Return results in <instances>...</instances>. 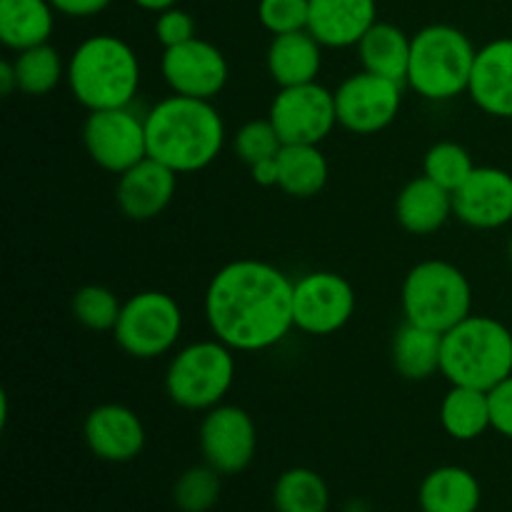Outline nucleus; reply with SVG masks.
Segmentation results:
<instances>
[{
    "label": "nucleus",
    "instance_id": "f257e3e1",
    "mask_svg": "<svg viewBox=\"0 0 512 512\" xmlns=\"http://www.w3.org/2000/svg\"><path fill=\"white\" fill-rule=\"evenodd\" d=\"M295 283L275 265L240 258L223 265L205 290V320L235 353H260L283 343L295 328Z\"/></svg>",
    "mask_w": 512,
    "mask_h": 512
},
{
    "label": "nucleus",
    "instance_id": "f03ea898",
    "mask_svg": "<svg viewBox=\"0 0 512 512\" xmlns=\"http://www.w3.org/2000/svg\"><path fill=\"white\" fill-rule=\"evenodd\" d=\"M148 158L178 175L205 170L225 145V123L213 100L168 95L145 113Z\"/></svg>",
    "mask_w": 512,
    "mask_h": 512
},
{
    "label": "nucleus",
    "instance_id": "7ed1b4c3",
    "mask_svg": "<svg viewBox=\"0 0 512 512\" xmlns=\"http://www.w3.org/2000/svg\"><path fill=\"white\" fill-rule=\"evenodd\" d=\"M65 80L88 113L130 108L140 90V60L118 35H90L70 55Z\"/></svg>",
    "mask_w": 512,
    "mask_h": 512
},
{
    "label": "nucleus",
    "instance_id": "20e7f679",
    "mask_svg": "<svg viewBox=\"0 0 512 512\" xmlns=\"http://www.w3.org/2000/svg\"><path fill=\"white\" fill-rule=\"evenodd\" d=\"M440 373L450 385L488 393L512 375V330L498 318L470 313L443 333Z\"/></svg>",
    "mask_w": 512,
    "mask_h": 512
},
{
    "label": "nucleus",
    "instance_id": "39448f33",
    "mask_svg": "<svg viewBox=\"0 0 512 512\" xmlns=\"http://www.w3.org/2000/svg\"><path fill=\"white\" fill-rule=\"evenodd\" d=\"M475 58L478 50L463 30L443 23L428 25L413 35L405 83L433 103L453 100L468 93Z\"/></svg>",
    "mask_w": 512,
    "mask_h": 512
},
{
    "label": "nucleus",
    "instance_id": "423d86ee",
    "mask_svg": "<svg viewBox=\"0 0 512 512\" xmlns=\"http://www.w3.org/2000/svg\"><path fill=\"white\" fill-rule=\"evenodd\" d=\"M400 305L408 323L448 333L473 308V288L458 265L448 260H423L405 275Z\"/></svg>",
    "mask_w": 512,
    "mask_h": 512
},
{
    "label": "nucleus",
    "instance_id": "0eeeda50",
    "mask_svg": "<svg viewBox=\"0 0 512 512\" xmlns=\"http://www.w3.org/2000/svg\"><path fill=\"white\" fill-rule=\"evenodd\" d=\"M235 380V350L218 338L198 340L173 355L165 370V393L183 410H213Z\"/></svg>",
    "mask_w": 512,
    "mask_h": 512
},
{
    "label": "nucleus",
    "instance_id": "6e6552de",
    "mask_svg": "<svg viewBox=\"0 0 512 512\" xmlns=\"http://www.w3.org/2000/svg\"><path fill=\"white\" fill-rule=\"evenodd\" d=\"M113 335L130 358L155 360L178 345L183 335V310L173 295L143 290L125 300Z\"/></svg>",
    "mask_w": 512,
    "mask_h": 512
},
{
    "label": "nucleus",
    "instance_id": "1a4fd4ad",
    "mask_svg": "<svg viewBox=\"0 0 512 512\" xmlns=\"http://www.w3.org/2000/svg\"><path fill=\"white\" fill-rule=\"evenodd\" d=\"M283 145H320L338 125L335 90L315 83L280 88L268 110Z\"/></svg>",
    "mask_w": 512,
    "mask_h": 512
},
{
    "label": "nucleus",
    "instance_id": "9d476101",
    "mask_svg": "<svg viewBox=\"0 0 512 512\" xmlns=\"http://www.w3.org/2000/svg\"><path fill=\"white\" fill-rule=\"evenodd\" d=\"M83 145L98 168L123 175L148 158L145 115L130 108L93 110L83 123Z\"/></svg>",
    "mask_w": 512,
    "mask_h": 512
},
{
    "label": "nucleus",
    "instance_id": "9b49d317",
    "mask_svg": "<svg viewBox=\"0 0 512 512\" xmlns=\"http://www.w3.org/2000/svg\"><path fill=\"white\" fill-rule=\"evenodd\" d=\"M400 105H403V83L368 70L348 75L335 88L338 125L355 135H375L385 130L400 115Z\"/></svg>",
    "mask_w": 512,
    "mask_h": 512
},
{
    "label": "nucleus",
    "instance_id": "f8f14e48",
    "mask_svg": "<svg viewBox=\"0 0 512 512\" xmlns=\"http://www.w3.org/2000/svg\"><path fill=\"white\" fill-rule=\"evenodd\" d=\"M355 290L348 278L333 270H315L295 280L293 318L305 335H333L350 323L355 313Z\"/></svg>",
    "mask_w": 512,
    "mask_h": 512
},
{
    "label": "nucleus",
    "instance_id": "ddd939ff",
    "mask_svg": "<svg viewBox=\"0 0 512 512\" xmlns=\"http://www.w3.org/2000/svg\"><path fill=\"white\" fill-rule=\"evenodd\" d=\"M160 73L175 95L200 100L218 98L230 78L223 50L203 38L165 48L160 55Z\"/></svg>",
    "mask_w": 512,
    "mask_h": 512
},
{
    "label": "nucleus",
    "instance_id": "4468645a",
    "mask_svg": "<svg viewBox=\"0 0 512 512\" xmlns=\"http://www.w3.org/2000/svg\"><path fill=\"white\" fill-rule=\"evenodd\" d=\"M200 450L220 475L243 473L258 450V428L248 410L225 403L208 410L200 423Z\"/></svg>",
    "mask_w": 512,
    "mask_h": 512
},
{
    "label": "nucleus",
    "instance_id": "2eb2a0df",
    "mask_svg": "<svg viewBox=\"0 0 512 512\" xmlns=\"http://www.w3.org/2000/svg\"><path fill=\"white\" fill-rule=\"evenodd\" d=\"M453 210L460 223L475 230H498L512 223V173L495 165H480L453 193Z\"/></svg>",
    "mask_w": 512,
    "mask_h": 512
},
{
    "label": "nucleus",
    "instance_id": "dca6fc26",
    "mask_svg": "<svg viewBox=\"0 0 512 512\" xmlns=\"http://www.w3.org/2000/svg\"><path fill=\"white\" fill-rule=\"evenodd\" d=\"M85 443L105 463H130L145 448V425L138 413L120 403H105L85 418Z\"/></svg>",
    "mask_w": 512,
    "mask_h": 512
},
{
    "label": "nucleus",
    "instance_id": "f3484780",
    "mask_svg": "<svg viewBox=\"0 0 512 512\" xmlns=\"http://www.w3.org/2000/svg\"><path fill=\"white\" fill-rule=\"evenodd\" d=\"M175 190H178V173L158 160L145 158L118 175L115 200L123 215L143 223L158 218L168 208L170 200L175 198Z\"/></svg>",
    "mask_w": 512,
    "mask_h": 512
},
{
    "label": "nucleus",
    "instance_id": "a211bd4d",
    "mask_svg": "<svg viewBox=\"0 0 512 512\" xmlns=\"http://www.w3.org/2000/svg\"><path fill=\"white\" fill-rule=\"evenodd\" d=\"M468 95L485 115L512 118V38L490 40L478 50Z\"/></svg>",
    "mask_w": 512,
    "mask_h": 512
},
{
    "label": "nucleus",
    "instance_id": "6ab92c4d",
    "mask_svg": "<svg viewBox=\"0 0 512 512\" xmlns=\"http://www.w3.org/2000/svg\"><path fill=\"white\" fill-rule=\"evenodd\" d=\"M375 23V0H310L308 30L323 48L358 45Z\"/></svg>",
    "mask_w": 512,
    "mask_h": 512
},
{
    "label": "nucleus",
    "instance_id": "aec40b11",
    "mask_svg": "<svg viewBox=\"0 0 512 512\" xmlns=\"http://www.w3.org/2000/svg\"><path fill=\"white\" fill-rule=\"evenodd\" d=\"M453 215V193L428 175L410 180L395 200V218L410 235L438 233Z\"/></svg>",
    "mask_w": 512,
    "mask_h": 512
},
{
    "label": "nucleus",
    "instance_id": "412c9836",
    "mask_svg": "<svg viewBox=\"0 0 512 512\" xmlns=\"http://www.w3.org/2000/svg\"><path fill=\"white\" fill-rule=\"evenodd\" d=\"M268 73L280 88L315 83L323 68V45L310 30L273 35L268 48Z\"/></svg>",
    "mask_w": 512,
    "mask_h": 512
},
{
    "label": "nucleus",
    "instance_id": "4be33fe9",
    "mask_svg": "<svg viewBox=\"0 0 512 512\" xmlns=\"http://www.w3.org/2000/svg\"><path fill=\"white\" fill-rule=\"evenodd\" d=\"M480 503V480L460 465L430 470L418 488L420 512H478Z\"/></svg>",
    "mask_w": 512,
    "mask_h": 512
},
{
    "label": "nucleus",
    "instance_id": "5701e85b",
    "mask_svg": "<svg viewBox=\"0 0 512 512\" xmlns=\"http://www.w3.org/2000/svg\"><path fill=\"white\" fill-rule=\"evenodd\" d=\"M55 28L50 0H0V40L5 48L28 50L48 43Z\"/></svg>",
    "mask_w": 512,
    "mask_h": 512
},
{
    "label": "nucleus",
    "instance_id": "b1692460",
    "mask_svg": "<svg viewBox=\"0 0 512 512\" xmlns=\"http://www.w3.org/2000/svg\"><path fill=\"white\" fill-rule=\"evenodd\" d=\"M355 48H358V58L363 70L383 75V78L395 80V83H405L408 80L413 38H408V33L403 28L378 20Z\"/></svg>",
    "mask_w": 512,
    "mask_h": 512
},
{
    "label": "nucleus",
    "instance_id": "393cba45",
    "mask_svg": "<svg viewBox=\"0 0 512 512\" xmlns=\"http://www.w3.org/2000/svg\"><path fill=\"white\" fill-rule=\"evenodd\" d=\"M440 355H443V333L420 328L408 320L395 330L390 358L405 380L433 378L435 373H440Z\"/></svg>",
    "mask_w": 512,
    "mask_h": 512
},
{
    "label": "nucleus",
    "instance_id": "a878e982",
    "mask_svg": "<svg viewBox=\"0 0 512 512\" xmlns=\"http://www.w3.org/2000/svg\"><path fill=\"white\" fill-rule=\"evenodd\" d=\"M330 165L320 145H283L278 153V188L290 198H313L328 185Z\"/></svg>",
    "mask_w": 512,
    "mask_h": 512
},
{
    "label": "nucleus",
    "instance_id": "bb28decb",
    "mask_svg": "<svg viewBox=\"0 0 512 512\" xmlns=\"http://www.w3.org/2000/svg\"><path fill=\"white\" fill-rule=\"evenodd\" d=\"M440 425L450 438L460 443L478 440L493 428L488 393L478 388H465V385H450L440 403Z\"/></svg>",
    "mask_w": 512,
    "mask_h": 512
},
{
    "label": "nucleus",
    "instance_id": "cd10ccee",
    "mask_svg": "<svg viewBox=\"0 0 512 512\" xmlns=\"http://www.w3.org/2000/svg\"><path fill=\"white\" fill-rule=\"evenodd\" d=\"M275 512H328V483L310 468H290L273 488Z\"/></svg>",
    "mask_w": 512,
    "mask_h": 512
},
{
    "label": "nucleus",
    "instance_id": "c85d7f7f",
    "mask_svg": "<svg viewBox=\"0 0 512 512\" xmlns=\"http://www.w3.org/2000/svg\"><path fill=\"white\" fill-rule=\"evenodd\" d=\"M15 78H18V90L30 98H43L53 93L65 78L68 65L63 63L58 50L50 43L35 45V48L20 50L13 60Z\"/></svg>",
    "mask_w": 512,
    "mask_h": 512
},
{
    "label": "nucleus",
    "instance_id": "c756f323",
    "mask_svg": "<svg viewBox=\"0 0 512 512\" xmlns=\"http://www.w3.org/2000/svg\"><path fill=\"white\" fill-rule=\"evenodd\" d=\"M475 168L478 165L473 163V155L468 153V148L453 143V140H440L423 158V175H428L430 180L443 185L450 193H455Z\"/></svg>",
    "mask_w": 512,
    "mask_h": 512
},
{
    "label": "nucleus",
    "instance_id": "7c9ffc66",
    "mask_svg": "<svg viewBox=\"0 0 512 512\" xmlns=\"http://www.w3.org/2000/svg\"><path fill=\"white\" fill-rule=\"evenodd\" d=\"M223 493L220 473L213 465H193L185 470L173 488V500L183 512H208L215 508Z\"/></svg>",
    "mask_w": 512,
    "mask_h": 512
},
{
    "label": "nucleus",
    "instance_id": "2f4dec72",
    "mask_svg": "<svg viewBox=\"0 0 512 512\" xmlns=\"http://www.w3.org/2000/svg\"><path fill=\"white\" fill-rule=\"evenodd\" d=\"M120 308H123V303L118 300V295L103 285H85L73 295V303H70L75 320L88 330H98V333L115 330Z\"/></svg>",
    "mask_w": 512,
    "mask_h": 512
},
{
    "label": "nucleus",
    "instance_id": "473e14b6",
    "mask_svg": "<svg viewBox=\"0 0 512 512\" xmlns=\"http://www.w3.org/2000/svg\"><path fill=\"white\" fill-rule=\"evenodd\" d=\"M235 155L243 160L245 165H258L265 160L278 158L280 148H283V140H280L278 130L273 128L268 118L265 120H248L243 128H238L233 138Z\"/></svg>",
    "mask_w": 512,
    "mask_h": 512
},
{
    "label": "nucleus",
    "instance_id": "72a5a7b5",
    "mask_svg": "<svg viewBox=\"0 0 512 512\" xmlns=\"http://www.w3.org/2000/svg\"><path fill=\"white\" fill-rule=\"evenodd\" d=\"M310 0H260L258 18L268 33L283 35L308 30Z\"/></svg>",
    "mask_w": 512,
    "mask_h": 512
},
{
    "label": "nucleus",
    "instance_id": "f704fd0d",
    "mask_svg": "<svg viewBox=\"0 0 512 512\" xmlns=\"http://www.w3.org/2000/svg\"><path fill=\"white\" fill-rule=\"evenodd\" d=\"M155 38L160 40L163 48H173V45L198 38L195 35L193 15L180 8H168L163 13H158V20H155Z\"/></svg>",
    "mask_w": 512,
    "mask_h": 512
},
{
    "label": "nucleus",
    "instance_id": "c9c22d12",
    "mask_svg": "<svg viewBox=\"0 0 512 512\" xmlns=\"http://www.w3.org/2000/svg\"><path fill=\"white\" fill-rule=\"evenodd\" d=\"M488 400L493 430H498L503 438L512 440V375L495 385L493 390H488Z\"/></svg>",
    "mask_w": 512,
    "mask_h": 512
},
{
    "label": "nucleus",
    "instance_id": "e433bc0d",
    "mask_svg": "<svg viewBox=\"0 0 512 512\" xmlns=\"http://www.w3.org/2000/svg\"><path fill=\"white\" fill-rule=\"evenodd\" d=\"M55 13H63L68 18H90V15L103 13L110 0H50Z\"/></svg>",
    "mask_w": 512,
    "mask_h": 512
},
{
    "label": "nucleus",
    "instance_id": "4c0bfd02",
    "mask_svg": "<svg viewBox=\"0 0 512 512\" xmlns=\"http://www.w3.org/2000/svg\"><path fill=\"white\" fill-rule=\"evenodd\" d=\"M250 175H253L255 183L263 185V188H278V158L253 165V168H250Z\"/></svg>",
    "mask_w": 512,
    "mask_h": 512
},
{
    "label": "nucleus",
    "instance_id": "58836bf2",
    "mask_svg": "<svg viewBox=\"0 0 512 512\" xmlns=\"http://www.w3.org/2000/svg\"><path fill=\"white\" fill-rule=\"evenodd\" d=\"M13 90H18L15 65H13V60H3V63H0V93L10 95Z\"/></svg>",
    "mask_w": 512,
    "mask_h": 512
},
{
    "label": "nucleus",
    "instance_id": "ea45409f",
    "mask_svg": "<svg viewBox=\"0 0 512 512\" xmlns=\"http://www.w3.org/2000/svg\"><path fill=\"white\" fill-rule=\"evenodd\" d=\"M133 3L138 5V8L150 10V13H163V10L175 8V3H178V0H133Z\"/></svg>",
    "mask_w": 512,
    "mask_h": 512
},
{
    "label": "nucleus",
    "instance_id": "a19ab883",
    "mask_svg": "<svg viewBox=\"0 0 512 512\" xmlns=\"http://www.w3.org/2000/svg\"><path fill=\"white\" fill-rule=\"evenodd\" d=\"M508 258H510V265H512V235H510V243H508Z\"/></svg>",
    "mask_w": 512,
    "mask_h": 512
}]
</instances>
